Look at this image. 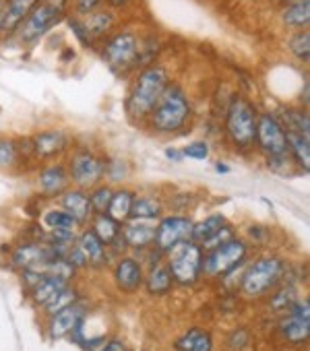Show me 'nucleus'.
Wrapping results in <instances>:
<instances>
[{
    "instance_id": "47",
    "label": "nucleus",
    "mask_w": 310,
    "mask_h": 351,
    "mask_svg": "<svg viewBox=\"0 0 310 351\" xmlns=\"http://www.w3.org/2000/svg\"><path fill=\"white\" fill-rule=\"evenodd\" d=\"M130 3H132V0H106V7L112 9V11H122V9H126Z\"/></svg>"
},
{
    "instance_id": "16",
    "label": "nucleus",
    "mask_w": 310,
    "mask_h": 351,
    "mask_svg": "<svg viewBox=\"0 0 310 351\" xmlns=\"http://www.w3.org/2000/svg\"><path fill=\"white\" fill-rule=\"evenodd\" d=\"M87 316V308L81 304V302H75L71 306H67L64 310L48 316V326H46V332H48V339L52 341H60V339H67L73 335V330L81 324V320Z\"/></svg>"
},
{
    "instance_id": "15",
    "label": "nucleus",
    "mask_w": 310,
    "mask_h": 351,
    "mask_svg": "<svg viewBox=\"0 0 310 351\" xmlns=\"http://www.w3.org/2000/svg\"><path fill=\"white\" fill-rule=\"evenodd\" d=\"M38 189L40 195L48 199H58L67 189H71V178L64 161H48L38 169Z\"/></svg>"
},
{
    "instance_id": "4",
    "label": "nucleus",
    "mask_w": 310,
    "mask_h": 351,
    "mask_svg": "<svg viewBox=\"0 0 310 351\" xmlns=\"http://www.w3.org/2000/svg\"><path fill=\"white\" fill-rule=\"evenodd\" d=\"M257 122H259L257 106L244 95H234L226 108V120H224L226 141L238 153L254 151L257 149Z\"/></svg>"
},
{
    "instance_id": "10",
    "label": "nucleus",
    "mask_w": 310,
    "mask_h": 351,
    "mask_svg": "<svg viewBox=\"0 0 310 351\" xmlns=\"http://www.w3.org/2000/svg\"><path fill=\"white\" fill-rule=\"evenodd\" d=\"M248 244L240 238H230L228 242L211 248L203 256V273L207 277H228L240 265L246 263Z\"/></svg>"
},
{
    "instance_id": "34",
    "label": "nucleus",
    "mask_w": 310,
    "mask_h": 351,
    "mask_svg": "<svg viewBox=\"0 0 310 351\" xmlns=\"http://www.w3.org/2000/svg\"><path fill=\"white\" fill-rule=\"evenodd\" d=\"M226 226H228V219L222 213H211L205 219H201L199 223H193V236H191V240L197 242V244H203L205 240H209L213 234H217Z\"/></svg>"
},
{
    "instance_id": "30",
    "label": "nucleus",
    "mask_w": 310,
    "mask_h": 351,
    "mask_svg": "<svg viewBox=\"0 0 310 351\" xmlns=\"http://www.w3.org/2000/svg\"><path fill=\"white\" fill-rule=\"evenodd\" d=\"M134 195L136 193L132 189H128V186H116L114 189V195H112V201H110V207H108V215L112 219H116L118 223L128 221Z\"/></svg>"
},
{
    "instance_id": "7",
    "label": "nucleus",
    "mask_w": 310,
    "mask_h": 351,
    "mask_svg": "<svg viewBox=\"0 0 310 351\" xmlns=\"http://www.w3.org/2000/svg\"><path fill=\"white\" fill-rule=\"evenodd\" d=\"M285 277V261L277 254H263L252 261L242 277H240V291L244 298L257 300L271 293Z\"/></svg>"
},
{
    "instance_id": "11",
    "label": "nucleus",
    "mask_w": 310,
    "mask_h": 351,
    "mask_svg": "<svg viewBox=\"0 0 310 351\" xmlns=\"http://www.w3.org/2000/svg\"><path fill=\"white\" fill-rule=\"evenodd\" d=\"M193 223L195 221L189 215H180V213L164 215L162 219H158L155 221V240H153L155 250L166 254L176 244L191 240Z\"/></svg>"
},
{
    "instance_id": "41",
    "label": "nucleus",
    "mask_w": 310,
    "mask_h": 351,
    "mask_svg": "<svg viewBox=\"0 0 310 351\" xmlns=\"http://www.w3.org/2000/svg\"><path fill=\"white\" fill-rule=\"evenodd\" d=\"M67 23H69L71 34L79 40V44H81V46H85V48H93V44H91V42H89V38H87V32H85V27H83L81 17L71 15V17L67 19Z\"/></svg>"
},
{
    "instance_id": "36",
    "label": "nucleus",
    "mask_w": 310,
    "mask_h": 351,
    "mask_svg": "<svg viewBox=\"0 0 310 351\" xmlns=\"http://www.w3.org/2000/svg\"><path fill=\"white\" fill-rule=\"evenodd\" d=\"M287 48L296 60H300L302 64H308V60H310V34H308V29L294 32L287 40Z\"/></svg>"
},
{
    "instance_id": "26",
    "label": "nucleus",
    "mask_w": 310,
    "mask_h": 351,
    "mask_svg": "<svg viewBox=\"0 0 310 351\" xmlns=\"http://www.w3.org/2000/svg\"><path fill=\"white\" fill-rule=\"evenodd\" d=\"M40 0H5V38H11Z\"/></svg>"
},
{
    "instance_id": "44",
    "label": "nucleus",
    "mask_w": 310,
    "mask_h": 351,
    "mask_svg": "<svg viewBox=\"0 0 310 351\" xmlns=\"http://www.w3.org/2000/svg\"><path fill=\"white\" fill-rule=\"evenodd\" d=\"M246 343H248V332H246V330H242V328H240V330H236V332L230 337V345H232L234 349H242Z\"/></svg>"
},
{
    "instance_id": "27",
    "label": "nucleus",
    "mask_w": 310,
    "mask_h": 351,
    "mask_svg": "<svg viewBox=\"0 0 310 351\" xmlns=\"http://www.w3.org/2000/svg\"><path fill=\"white\" fill-rule=\"evenodd\" d=\"M281 126L285 128V132H296V134H304L310 136V118H308V110L306 108H283L281 112H273Z\"/></svg>"
},
{
    "instance_id": "35",
    "label": "nucleus",
    "mask_w": 310,
    "mask_h": 351,
    "mask_svg": "<svg viewBox=\"0 0 310 351\" xmlns=\"http://www.w3.org/2000/svg\"><path fill=\"white\" fill-rule=\"evenodd\" d=\"M130 176V163L122 157H112L106 159V178L104 182H108L110 186H122V182Z\"/></svg>"
},
{
    "instance_id": "6",
    "label": "nucleus",
    "mask_w": 310,
    "mask_h": 351,
    "mask_svg": "<svg viewBox=\"0 0 310 351\" xmlns=\"http://www.w3.org/2000/svg\"><path fill=\"white\" fill-rule=\"evenodd\" d=\"M69 7L71 0H40L11 38H15L21 46H36L67 17Z\"/></svg>"
},
{
    "instance_id": "40",
    "label": "nucleus",
    "mask_w": 310,
    "mask_h": 351,
    "mask_svg": "<svg viewBox=\"0 0 310 351\" xmlns=\"http://www.w3.org/2000/svg\"><path fill=\"white\" fill-rule=\"evenodd\" d=\"M106 5V0H73V15L85 17Z\"/></svg>"
},
{
    "instance_id": "37",
    "label": "nucleus",
    "mask_w": 310,
    "mask_h": 351,
    "mask_svg": "<svg viewBox=\"0 0 310 351\" xmlns=\"http://www.w3.org/2000/svg\"><path fill=\"white\" fill-rule=\"evenodd\" d=\"M112 195H114V186H110L108 182H102V184L93 186L91 191H87L93 213H108Z\"/></svg>"
},
{
    "instance_id": "8",
    "label": "nucleus",
    "mask_w": 310,
    "mask_h": 351,
    "mask_svg": "<svg viewBox=\"0 0 310 351\" xmlns=\"http://www.w3.org/2000/svg\"><path fill=\"white\" fill-rule=\"evenodd\" d=\"M203 248L193 242H180L166 252V265L172 273V279L180 285H193L203 275Z\"/></svg>"
},
{
    "instance_id": "28",
    "label": "nucleus",
    "mask_w": 310,
    "mask_h": 351,
    "mask_svg": "<svg viewBox=\"0 0 310 351\" xmlns=\"http://www.w3.org/2000/svg\"><path fill=\"white\" fill-rule=\"evenodd\" d=\"M69 285V281H64V279H60V277H56V275H44L34 287H29V298H32V302L36 304V306H40V308H44L62 287H67Z\"/></svg>"
},
{
    "instance_id": "14",
    "label": "nucleus",
    "mask_w": 310,
    "mask_h": 351,
    "mask_svg": "<svg viewBox=\"0 0 310 351\" xmlns=\"http://www.w3.org/2000/svg\"><path fill=\"white\" fill-rule=\"evenodd\" d=\"M52 258H56V252L48 242L19 244L11 254V263L19 271H44Z\"/></svg>"
},
{
    "instance_id": "49",
    "label": "nucleus",
    "mask_w": 310,
    "mask_h": 351,
    "mask_svg": "<svg viewBox=\"0 0 310 351\" xmlns=\"http://www.w3.org/2000/svg\"><path fill=\"white\" fill-rule=\"evenodd\" d=\"M5 38V0H0V40Z\"/></svg>"
},
{
    "instance_id": "1",
    "label": "nucleus",
    "mask_w": 310,
    "mask_h": 351,
    "mask_svg": "<svg viewBox=\"0 0 310 351\" xmlns=\"http://www.w3.org/2000/svg\"><path fill=\"white\" fill-rule=\"evenodd\" d=\"M170 71L168 66L153 62L134 73V79L128 87L126 99H124V112L128 120L136 126H143L151 110L162 97L164 89L170 85Z\"/></svg>"
},
{
    "instance_id": "29",
    "label": "nucleus",
    "mask_w": 310,
    "mask_h": 351,
    "mask_svg": "<svg viewBox=\"0 0 310 351\" xmlns=\"http://www.w3.org/2000/svg\"><path fill=\"white\" fill-rule=\"evenodd\" d=\"M287 147H289V157L300 173H308L310 169V136L287 132Z\"/></svg>"
},
{
    "instance_id": "25",
    "label": "nucleus",
    "mask_w": 310,
    "mask_h": 351,
    "mask_svg": "<svg viewBox=\"0 0 310 351\" xmlns=\"http://www.w3.org/2000/svg\"><path fill=\"white\" fill-rule=\"evenodd\" d=\"M143 283H145V287H147V291L151 295H164V293L172 291L174 279H172V273H170L168 265L158 258L151 265V269L145 273V281Z\"/></svg>"
},
{
    "instance_id": "50",
    "label": "nucleus",
    "mask_w": 310,
    "mask_h": 351,
    "mask_svg": "<svg viewBox=\"0 0 310 351\" xmlns=\"http://www.w3.org/2000/svg\"><path fill=\"white\" fill-rule=\"evenodd\" d=\"M277 3H289V0H277Z\"/></svg>"
},
{
    "instance_id": "24",
    "label": "nucleus",
    "mask_w": 310,
    "mask_h": 351,
    "mask_svg": "<svg viewBox=\"0 0 310 351\" xmlns=\"http://www.w3.org/2000/svg\"><path fill=\"white\" fill-rule=\"evenodd\" d=\"M281 23L289 32L308 29L310 23V0H289L281 7Z\"/></svg>"
},
{
    "instance_id": "46",
    "label": "nucleus",
    "mask_w": 310,
    "mask_h": 351,
    "mask_svg": "<svg viewBox=\"0 0 310 351\" xmlns=\"http://www.w3.org/2000/svg\"><path fill=\"white\" fill-rule=\"evenodd\" d=\"M164 155H166L170 161H174V163H180V161H184V155H182L180 147H174V145H168V147L164 149Z\"/></svg>"
},
{
    "instance_id": "32",
    "label": "nucleus",
    "mask_w": 310,
    "mask_h": 351,
    "mask_svg": "<svg viewBox=\"0 0 310 351\" xmlns=\"http://www.w3.org/2000/svg\"><path fill=\"white\" fill-rule=\"evenodd\" d=\"M120 228L122 223H118L116 219H112L108 213H95L89 221V230L106 244L110 246L118 236H120Z\"/></svg>"
},
{
    "instance_id": "9",
    "label": "nucleus",
    "mask_w": 310,
    "mask_h": 351,
    "mask_svg": "<svg viewBox=\"0 0 310 351\" xmlns=\"http://www.w3.org/2000/svg\"><path fill=\"white\" fill-rule=\"evenodd\" d=\"M71 186L81 191H91L93 186L102 184L106 178V159L99 157L95 151L81 147L75 149L67 161Z\"/></svg>"
},
{
    "instance_id": "12",
    "label": "nucleus",
    "mask_w": 310,
    "mask_h": 351,
    "mask_svg": "<svg viewBox=\"0 0 310 351\" xmlns=\"http://www.w3.org/2000/svg\"><path fill=\"white\" fill-rule=\"evenodd\" d=\"M71 134L64 132L62 128H46L36 132L34 136H29V145H32V155L34 159L48 163V161H58V157H62L69 149H71Z\"/></svg>"
},
{
    "instance_id": "39",
    "label": "nucleus",
    "mask_w": 310,
    "mask_h": 351,
    "mask_svg": "<svg viewBox=\"0 0 310 351\" xmlns=\"http://www.w3.org/2000/svg\"><path fill=\"white\" fill-rule=\"evenodd\" d=\"M180 151H182L184 159H193V161H205L209 157V153H211L209 143L203 141V138H197V141L187 143L184 147H180Z\"/></svg>"
},
{
    "instance_id": "18",
    "label": "nucleus",
    "mask_w": 310,
    "mask_h": 351,
    "mask_svg": "<svg viewBox=\"0 0 310 351\" xmlns=\"http://www.w3.org/2000/svg\"><path fill=\"white\" fill-rule=\"evenodd\" d=\"M58 203H60V209L67 211L75 223L79 228L87 226L91 221V217L95 215L93 209H91V203H89V197H87V191H81V189H67L60 197H58Z\"/></svg>"
},
{
    "instance_id": "20",
    "label": "nucleus",
    "mask_w": 310,
    "mask_h": 351,
    "mask_svg": "<svg viewBox=\"0 0 310 351\" xmlns=\"http://www.w3.org/2000/svg\"><path fill=\"white\" fill-rule=\"evenodd\" d=\"M120 236L126 244V248H132L136 252L149 250L155 240V221H139L128 219L120 228Z\"/></svg>"
},
{
    "instance_id": "5",
    "label": "nucleus",
    "mask_w": 310,
    "mask_h": 351,
    "mask_svg": "<svg viewBox=\"0 0 310 351\" xmlns=\"http://www.w3.org/2000/svg\"><path fill=\"white\" fill-rule=\"evenodd\" d=\"M141 38L139 32L124 27L104 40L99 54L116 77H128L141 69Z\"/></svg>"
},
{
    "instance_id": "42",
    "label": "nucleus",
    "mask_w": 310,
    "mask_h": 351,
    "mask_svg": "<svg viewBox=\"0 0 310 351\" xmlns=\"http://www.w3.org/2000/svg\"><path fill=\"white\" fill-rule=\"evenodd\" d=\"M230 238H234V228L228 223L226 228H222L217 234H213L209 240H205V242H203V244H199V246L203 248V252H207V250H211V248H215V246H219V244L228 242Z\"/></svg>"
},
{
    "instance_id": "23",
    "label": "nucleus",
    "mask_w": 310,
    "mask_h": 351,
    "mask_svg": "<svg viewBox=\"0 0 310 351\" xmlns=\"http://www.w3.org/2000/svg\"><path fill=\"white\" fill-rule=\"evenodd\" d=\"M164 211H166V205L158 195H134L128 219L158 221V219L164 217Z\"/></svg>"
},
{
    "instance_id": "2",
    "label": "nucleus",
    "mask_w": 310,
    "mask_h": 351,
    "mask_svg": "<svg viewBox=\"0 0 310 351\" xmlns=\"http://www.w3.org/2000/svg\"><path fill=\"white\" fill-rule=\"evenodd\" d=\"M193 101L187 93V89L178 83H172L164 89L162 97L143 122L149 132L158 136H176L189 130V124L193 120Z\"/></svg>"
},
{
    "instance_id": "3",
    "label": "nucleus",
    "mask_w": 310,
    "mask_h": 351,
    "mask_svg": "<svg viewBox=\"0 0 310 351\" xmlns=\"http://www.w3.org/2000/svg\"><path fill=\"white\" fill-rule=\"evenodd\" d=\"M257 149L261 151L269 171L277 176L300 173L289 157L287 132L273 112H261L257 122Z\"/></svg>"
},
{
    "instance_id": "43",
    "label": "nucleus",
    "mask_w": 310,
    "mask_h": 351,
    "mask_svg": "<svg viewBox=\"0 0 310 351\" xmlns=\"http://www.w3.org/2000/svg\"><path fill=\"white\" fill-rule=\"evenodd\" d=\"M294 302H298L296 291H294L291 287H285V289H281V291L275 293V298H273V308H275V310H289V306H291Z\"/></svg>"
},
{
    "instance_id": "38",
    "label": "nucleus",
    "mask_w": 310,
    "mask_h": 351,
    "mask_svg": "<svg viewBox=\"0 0 310 351\" xmlns=\"http://www.w3.org/2000/svg\"><path fill=\"white\" fill-rule=\"evenodd\" d=\"M75 302H79V293H77V289L71 287V283H69L67 287H62V289L44 306V312H46V316H52V314L64 310L67 306H71V304H75Z\"/></svg>"
},
{
    "instance_id": "33",
    "label": "nucleus",
    "mask_w": 310,
    "mask_h": 351,
    "mask_svg": "<svg viewBox=\"0 0 310 351\" xmlns=\"http://www.w3.org/2000/svg\"><path fill=\"white\" fill-rule=\"evenodd\" d=\"M178 351H213V339L205 328H191L176 341Z\"/></svg>"
},
{
    "instance_id": "45",
    "label": "nucleus",
    "mask_w": 310,
    "mask_h": 351,
    "mask_svg": "<svg viewBox=\"0 0 310 351\" xmlns=\"http://www.w3.org/2000/svg\"><path fill=\"white\" fill-rule=\"evenodd\" d=\"M97 351H128L122 339H108Z\"/></svg>"
},
{
    "instance_id": "19",
    "label": "nucleus",
    "mask_w": 310,
    "mask_h": 351,
    "mask_svg": "<svg viewBox=\"0 0 310 351\" xmlns=\"http://www.w3.org/2000/svg\"><path fill=\"white\" fill-rule=\"evenodd\" d=\"M145 281L143 265L132 256H122L114 265V283L124 293H136Z\"/></svg>"
},
{
    "instance_id": "22",
    "label": "nucleus",
    "mask_w": 310,
    "mask_h": 351,
    "mask_svg": "<svg viewBox=\"0 0 310 351\" xmlns=\"http://www.w3.org/2000/svg\"><path fill=\"white\" fill-rule=\"evenodd\" d=\"M75 246H77L79 252L83 254L87 267H102V265H106L108 246H106L89 228H85V230L75 238Z\"/></svg>"
},
{
    "instance_id": "21",
    "label": "nucleus",
    "mask_w": 310,
    "mask_h": 351,
    "mask_svg": "<svg viewBox=\"0 0 310 351\" xmlns=\"http://www.w3.org/2000/svg\"><path fill=\"white\" fill-rule=\"evenodd\" d=\"M23 159H34L29 138H11L0 136V169L3 171H15Z\"/></svg>"
},
{
    "instance_id": "48",
    "label": "nucleus",
    "mask_w": 310,
    "mask_h": 351,
    "mask_svg": "<svg viewBox=\"0 0 310 351\" xmlns=\"http://www.w3.org/2000/svg\"><path fill=\"white\" fill-rule=\"evenodd\" d=\"M213 167H215V171H217L219 176H228V173L232 171V165H230V163H226L224 159H217Z\"/></svg>"
},
{
    "instance_id": "31",
    "label": "nucleus",
    "mask_w": 310,
    "mask_h": 351,
    "mask_svg": "<svg viewBox=\"0 0 310 351\" xmlns=\"http://www.w3.org/2000/svg\"><path fill=\"white\" fill-rule=\"evenodd\" d=\"M42 226L48 230V234H77V230H79L75 219L60 207L46 209L42 215Z\"/></svg>"
},
{
    "instance_id": "17",
    "label": "nucleus",
    "mask_w": 310,
    "mask_h": 351,
    "mask_svg": "<svg viewBox=\"0 0 310 351\" xmlns=\"http://www.w3.org/2000/svg\"><path fill=\"white\" fill-rule=\"evenodd\" d=\"M83 21V27L87 32V38L89 42L95 46L99 44L102 40H106L108 36H112L116 32V25H118V13L108 9V7H102L85 17H81Z\"/></svg>"
},
{
    "instance_id": "13",
    "label": "nucleus",
    "mask_w": 310,
    "mask_h": 351,
    "mask_svg": "<svg viewBox=\"0 0 310 351\" xmlns=\"http://www.w3.org/2000/svg\"><path fill=\"white\" fill-rule=\"evenodd\" d=\"M287 312L289 314L279 324L283 339L294 345L306 343L308 335H310V304H308V300L304 298V300L294 302Z\"/></svg>"
}]
</instances>
